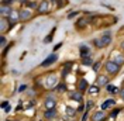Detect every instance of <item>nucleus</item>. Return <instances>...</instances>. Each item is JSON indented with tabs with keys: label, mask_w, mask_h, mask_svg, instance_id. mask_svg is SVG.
<instances>
[{
	"label": "nucleus",
	"mask_w": 124,
	"mask_h": 121,
	"mask_svg": "<svg viewBox=\"0 0 124 121\" xmlns=\"http://www.w3.org/2000/svg\"><path fill=\"white\" fill-rule=\"evenodd\" d=\"M0 42H1V46H4V44H6V38L1 37V38H0Z\"/></svg>",
	"instance_id": "25"
},
{
	"label": "nucleus",
	"mask_w": 124,
	"mask_h": 121,
	"mask_svg": "<svg viewBox=\"0 0 124 121\" xmlns=\"http://www.w3.org/2000/svg\"><path fill=\"white\" fill-rule=\"evenodd\" d=\"M18 18H20V13H17L13 10V13L8 15V23L11 21V23H16V21H18Z\"/></svg>",
	"instance_id": "8"
},
{
	"label": "nucleus",
	"mask_w": 124,
	"mask_h": 121,
	"mask_svg": "<svg viewBox=\"0 0 124 121\" xmlns=\"http://www.w3.org/2000/svg\"><path fill=\"white\" fill-rule=\"evenodd\" d=\"M86 23H87V21H86L85 18H82V20H79V23H76V27H85Z\"/></svg>",
	"instance_id": "21"
},
{
	"label": "nucleus",
	"mask_w": 124,
	"mask_h": 121,
	"mask_svg": "<svg viewBox=\"0 0 124 121\" xmlns=\"http://www.w3.org/2000/svg\"><path fill=\"white\" fill-rule=\"evenodd\" d=\"M30 17H31V11L30 10H21V11H20V20H21V21L28 20Z\"/></svg>",
	"instance_id": "7"
},
{
	"label": "nucleus",
	"mask_w": 124,
	"mask_h": 121,
	"mask_svg": "<svg viewBox=\"0 0 124 121\" xmlns=\"http://www.w3.org/2000/svg\"><path fill=\"white\" fill-rule=\"evenodd\" d=\"M118 69H120V65H117L114 60H108L107 63H106V70H107L108 73H111V75L117 73Z\"/></svg>",
	"instance_id": "2"
},
{
	"label": "nucleus",
	"mask_w": 124,
	"mask_h": 121,
	"mask_svg": "<svg viewBox=\"0 0 124 121\" xmlns=\"http://www.w3.org/2000/svg\"><path fill=\"white\" fill-rule=\"evenodd\" d=\"M110 42H111V34H110V31H106L100 38L94 39V44H96L97 48H104V46H107Z\"/></svg>",
	"instance_id": "1"
},
{
	"label": "nucleus",
	"mask_w": 124,
	"mask_h": 121,
	"mask_svg": "<svg viewBox=\"0 0 124 121\" xmlns=\"http://www.w3.org/2000/svg\"><path fill=\"white\" fill-rule=\"evenodd\" d=\"M93 107V101H89L87 104H86V108H87V111H89V108H92Z\"/></svg>",
	"instance_id": "24"
},
{
	"label": "nucleus",
	"mask_w": 124,
	"mask_h": 121,
	"mask_svg": "<svg viewBox=\"0 0 124 121\" xmlns=\"http://www.w3.org/2000/svg\"><path fill=\"white\" fill-rule=\"evenodd\" d=\"M120 46H121V49H124V41L121 42V44H120Z\"/></svg>",
	"instance_id": "33"
},
{
	"label": "nucleus",
	"mask_w": 124,
	"mask_h": 121,
	"mask_svg": "<svg viewBox=\"0 0 124 121\" xmlns=\"http://www.w3.org/2000/svg\"><path fill=\"white\" fill-rule=\"evenodd\" d=\"M44 104H45L46 110H52V108H55V107H56V100H55V98H52V97H48L45 100V103H44Z\"/></svg>",
	"instance_id": "4"
},
{
	"label": "nucleus",
	"mask_w": 124,
	"mask_h": 121,
	"mask_svg": "<svg viewBox=\"0 0 124 121\" xmlns=\"http://www.w3.org/2000/svg\"><path fill=\"white\" fill-rule=\"evenodd\" d=\"M65 113H66V115H69V117H73V115H75V114H76V110H75V108H72V107H66V108H65Z\"/></svg>",
	"instance_id": "17"
},
{
	"label": "nucleus",
	"mask_w": 124,
	"mask_h": 121,
	"mask_svg": "<svg viewBox=\"0 0 124 121\" xmlns=\"http://www.w3.org/2000/svg\"><path fill=\"white\" fill-rule=\"evenodd\" d=\"M56 59H58V55H56V53H54V55H49V56H48V58H46V59L42 62V63H41V66H42V68L49 66V65H52V63H54Z\"/></svg>",
	"instance_id": "3"
},
{
	"label": "nucleus",
	"mask_w": 124,
	"mask_h": 121,
	"mask_svg": "<svg viewBox=\"0 0 124 121\" xmlns=\"http://www.w3.org/2000/svg\"><path fill=\"white\" fill-rule=\"evenodd\" d=\"M104 118V111L103 110H100V111H96L94 113V115H93V121H101Z\"/></svg>",
	"instance_id": "9"
},
{
	"label": "nucleus",
	"mask_w": 124,
	"mask_h": 121,
	"mask_svg": "<svg viewBox=\"0 0 124 121\" xmlns=\"http://www.w3.org/2000/svg\"><path fill=\"white\" fill-rule=\"evenodd\" d=\"M28 6H30V7H34V6H35V3H34V1H28Z\"/></svg>",
	"instance_id": "30"
},
{
	"label": "nucleus",
	"mask_w": 124,
	"mask_h": 121,
	"mask_svg": "<svg viewBox=\"0 0 124 121\" xmlns=\"http://www.w3.org/2000/svg\"><path fill=\"white\" fill-rule=\"evenodd\" d=\"M120 96H121V98H123V100H124V89H123V90H121V91H120Z\"/></svg>",
	"instance_id": "31"
},
{
	"label": "nucleus",
	"mask_w": 124,
	"mask_h": 121,
	"mask_svg": "<svg viewBox=\"0 0 124 121\" xmlns=\"http://www.w3.org/2000/svg\"><path fill=\"white\" fill-rule=\"evenodd\" d=\"M45 84H46V87H54L55 84H56V76H55V75L48 76V77H46Z\"/></svg>",
	"instance_id": "5"
},
{
	"label": "nucleus",
	"mask_w": 124,
	"mask_h": 121,
	"mask_svg": "<svg viewBox=\"0 0 124 121\" xmlns=\"http://www.w3.org/2000/svg\"><path fill=\"white\" fill-rule=\"evenodd\" d=\"M86 87H87V83H86L85 79H82V80L79 82V84H78V89L80 91H83V90H86Z\"/></svg>",
	"instance_id": "16"
},
{
	"label": "nucleus",
	"mask_w": 124,
	"mask_h": 121,
	"mask_svg": "<svg viewBox=\"0 0 124 121\" xmlns=\"http://www.w3.org/2000/svg\"><path fill=\"white\" fill-rule=\"evenodd\" d=\"M99 66H100V63L97 62V63H94V66H93V69H94V70H97V69H99Z\"/></svg>",
	"instance_id": "29"
},
{
	"label": "nucleus",
	"mask_w": 124,
	"mask_h": 121,
	"mask_svg": "<svg viewBox=\"0 0 124 121\" xmlns=\"http://www.w3.org/2000/svg\"><path fill=\"white\" fill-rule=\"evenodd\" d=\"M90 53V49L87 48L86 45H80V56L82 58H85V56H87Z\"/></svg>",
	"instance_id": "12"
},
{
	"label": "nucleus",
	"mask_w": 124,
	"mask_h": 121,
	"mask_svg": "<svg viewBox=\"0 0 124 121\" xmlns=\"http://www.w3.org/2000/svg\"><path fill=\"white\" fill-rule=\"evenodd\" d=\"M116 103V100H113V98H108L107 101H104L103 104H101V110H106L107 107H110V106H113Z\"/></svg>",
	"instance_id": "14"
},
{
	"label": "nucleus",
	"mask_w": 124,
	"mask_h": 121,
	"mask_svg": "<svg viewBox=\"0 0 124 121\" xmlns=\"http://www.w3.org/2000/svg\"><path fill=\"white\" fill-rule=\"evenodd\" d=\"M7 106H8L7 101H3V103H1V107H3V108H7Z\"/></svg>",
	"instance_id": "28"
},
{
	"label": "nucleus",
	"mask_w": 124,
	"mask_h": 121,
	"mask_svg": "<svg viewBox=\"0 0 124 121\" xmlns=\"http://www.w3.org/2000/svg\"><path fill=\"white\" fill-rule=\"evenodd\" d=\"M25 87H27L25 84H21V86H20V89H18V91H24V90H25Z\"/></svg>",
	"instance_id": "27"
},
{
	"label": "nucleus",
	"mask_w": 124,
	"mask_h": 121,
	"mask_svg": "<svg viewBox=\"0 0 124 121\" xmlns=\"http://www.w3.org/2000/svg\"><path fill=\"white\" fill-rule=\"evenodd\" d=\"M48 8H49V3L48 1H41L39 3V6H38V11L39 13H44V11H48Z\"/></svg>",
	"instance_id": "6"
},
{
	"label": "nucleus",
	"mask_w": 124,
	"mask_h": 121,
	"mask_svg": "<svg viewBox=\"0 0 124 121\" xmlns=\"http://www.w3.org/2000/svg\"><path fill=\"white\" fill-rule=\"evenodd\" d=\"M69 97L75 101H82V93H78V91H72L69 94Z\"/></svg>",
	"instance_id": "10"
},
{
	"label": "nucleus",
	"mask_w": 124,
	"mask_h": 121,
	"mask_svg": "<svg viewBox=\"0 0 124 121\" xmlns=\"http://www.w3.org/2000/svg\"><path fill=\"white\" fill-rule=\"evenodd\" d=\"M97 84L99 86H107V77L106 76H100L97 79Z\"/></svg>",
	"instance_id": "15"
},
{
	"label": "nucleus",
	"mask_w": 124,
	"mask_h": 121,
	"mask_svg": "<svg viewBox=\"0 0 124 121\" xmlns=\"http://www.w3.org/2000/svg\"><path fill=\"white\" fill-rule=\"evenodd\" d=\"M58 90L63 91V90H65V86H63V84H59V86H58Z\"/></svg>",
	"instance_id": "26"
},
{
	"label": "nucleus",
	"mask_w": 124,
	"mask_h": 121,
	"mask_svg": "<svg viewBox=\"0 0 124 121\" xmlns=\"http://www.w3.org/2000/svg\"><path fill=\"white\" fill-rule=\"evenodd\" d=\"M70 66H72L70 63H68V65H65V68H63V70H62V75H63V76L66 75V73H68V72L70 70Z\"/></svg>",
	"instance_id": "20"
},
{
	"label": "nucleus",
	"mask_w": 124,
	"mask_h": 121,
	"mask_svg": "<svg viewBox=\"0 0 124 121\" xmlns=\"http://www.w3.org/2000/svg\"><path fill=\"white\" fill-rule=\"evenodd\" d=\"M89 91H90V93H93V94H94V93H97V91H99V89H97V86H92V87L89 89Z\"/></svg>",
	"instance_id": "23"
},
{
	"label": "nucleus",
	"mask_w": 124,
	"mask_h": 121,
	"mask_svg": "<svg viewBox=\"0 0 124 121\" xmlns=\"http://www.w3.org/2000/svg\"><path fill=\"white\" fill-rule=\"evenodd\" d=\"M55 115H56L55 108H52V110H46L45 113H44V117H45V118H54Z\"/></svg>",
	"instance_id": "13"
},
{
	"label": "nucleus",
	"mask_w": 124,
	"mask_h": 121,
	"mask_svg": "<svg viewBox=\"0 0 124 121\" xmlns=\"http://www.w3.org/2000/svg\"><path fill=\"white\" fill-rule=\"evenodd\" d=\"M107 91H108V93H116L117 87H116V86H113V84H107Z\"/></svg>",
	"instance_id": "19"
},
{
	"label": "nucleus",
	"mask_w": 124,
	"mask_h": 121,
	"mask_svg": "<svg viewBox=\"0 0 124 121\" xmlns=\"http://www.w3.org/2000/svg\"><path fill=\"white\" fill-rule=\"evenodd\" d=\"M83 63H85V65H90V63H92L90 56H85V58H83Z\"/></svg>",
	"instance_id": "22"
},
{
	"label": "nucleus",
	"mask_w": 124,
	"mask_h": 121,
	"mask_svg": "<svg viewBox=\"0 0 124 121\" xmlns=\"http://www.w3.org/2000/svg\"><path fill=\"white\" fill-rule=\"evenodd\" d=\"M114 62H116L117 65H121V63L124 62V56H123V55H117V56H116V60H114Z\"/></svg>",
	"instance_id": "18"
},
{
	"label": "nucleus",
	"mask_w": 124,
	"mask_h": 121,
	"mask_svg": "<svg viewBox=\"0 0 124 121\" xmlns=\"http://www.w3.org/2000/svg\"><path fill=\"white\" fill-rule=\"evenodd\" d=\"M0 13H1V15H3V17H8V15H10L11 13H13V8L3 6V7H1V11H0Z\"/></svg>",
	"instance_id": "11"
},
{
	"label": "nucleus",
	"mask_w": 124,
	"mask_h": 121,
	"mask_svg": "<svg viewBox=\"0 0 124 121\" xmlns=\"http://www.w3.org/2000/svg\"><path fill=\"white\" fill-rule=\"evenodd\" d=\"M86 118H87V113H86L85 115H83V120H82V121H86Z\"/></svg>",
	"instance_id": "32"
}]
</instances>
